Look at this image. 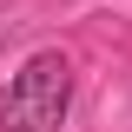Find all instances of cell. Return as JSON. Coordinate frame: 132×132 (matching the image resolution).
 <instances>
[{"label":"cell","instance_id":"1","mask_svg":"<svg viewBox=\"0 0 132 132\" xmlns=\"http://www.w3.org/2000/svg\"><path fill=\"white\" fill-rule=\"evenodd\" d=\"M73 99V66L66 53H33L13 73V86L0 93V126L7 132H53Z\"/></svg>","mask_w":132,"mask_h":132}]
</instances>
